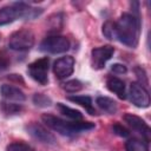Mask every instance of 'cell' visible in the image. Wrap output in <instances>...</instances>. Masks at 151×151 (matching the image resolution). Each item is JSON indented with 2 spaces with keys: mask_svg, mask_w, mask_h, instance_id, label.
Returning a JSON list of instances; mask_svg holds the SVG:
<instances>
[{
  "mask_svg": "<svg viewBox=\"0 0 151 151\" xmlns=\"http://www.w3.org/2000/svg\"><path fill=\"white\" fill-rule=\"evenodd\" d=\"M114 53V47L111 45H104L96 47L91 51V66L94 70H101L105 67L106 63L112 58Z\"/></svg>",
  "mask_w": 151,
  "mask_h": 151,
  "instance_id": "obj_7",
  "label": "cell"
},
{
  "mask_svg": "<svg viewBox=\"0 0 151 151\" xmlns=\"http://www.w3.org/2000/svg\"><path fill=\"white\" fill-rule=\"evenodd\" d=\"M71 42L70 40L59 34H51L47 35L39 45V50L46 53L57 54V53H64L70 50Z\"/></svg>",
  "mask_w": 151,
  "mask_h": 151,
  "instance_id": "obj_5",
  "label": "cell"
},
{
  "mask_svg": "<svg viewBox=\"0 0 151 151\" xmlns=\"http://www.w3.org/2000/svg\"><path fill=\"white\" fill-rule=\"evenodd\" d=\"M34 45V34L27 28L13 32L8 38V47L13 51L24 52L28 51Z\"/></svg>",
  "mask_w": 151,
  "mask_h": 151,
  "instance_id": "obj_4",
  "label": "cell"
},
{
  "mask_svg": "<svg viewBox=\"0 0 151 151\" xmlns=\"http://www.w3.org/2000/svg\"><path fill=\"white\" fill-rule=\"evenodd\" d=\"M0 94L7 101L12 100V101L21 103V101H25V99H26L25 93L19 87L13 86V85H8V84H5L0 87Z\"/></svg>",
  "mask_w": 151,
  "mask_h": 151,
  "instance_id": "obj_12",
  "label": "cell"
},
{
  "mask_svg": "<svg viewBox=\"0 0 151 151\" xmlns=\"http://www.w3.org/2000/svg\"><path fill=\"white\" fill-rule=\"evenodd\" d=\"M63 88L66 91V92H70V93H76L78 91H80L83 88V84L81 81H79L78 79H72V80H68L66 83L63 84Z\"/></svg>",
  "mask_w": 151,
  "mask_h": 151,
  "instance_id": "obj_21",
  "label": "cell"
},
{
  "mask_svg": "<svg viewBox=\"0 0 151 151\" xmlns=\"http://www.w3.org/2000/svg\"><path fill=\"white\" fill-rule=\"evenodd\" d=\"M103 34L105 38L112 40L116 39V24L111 20H107L104 25H103Z\"/></svg>",
  "mask_w": 151,
  "mask_h": 151,
  "instance_id": "obj_20",
  "label": "cell"
},
{
  "mask_svg": "<svg viewBox=\"0 0 151 151\" xmlns=\"http://www.w3.org/2000/svg\"><path fill=\"white\" fill-rule=\"evenodd\" d=\"M41 119L45 123V125H47L50 129H52L53 131H55L63 136H66V137H74L79 133L90 131L96 127L94 123H92V122H80V120L67 122V120H64V119H61L57 116L50 114V113L42 114Z\"/></svg>",
  "mask_w": 151,
  "mask_h": 151,
  "instance_id": "obj_2",
  "label": "cell"
},
{
  "mask_svg": "<svg viewBox=\"0 0 151 151\" xmlns=\"http://www.w3.org/2000/svg\"><path fill=\"white\" fill-rule=\"evenodd\" d=\"M6 151H34V149L24 142H13L7 145Z\"/></svg>",
  "mask_w": 151,
  "mask_h": 151,
  "instance_id": "obj_22",
  "label": "cell"
},
{
  "mask_svg": "<svg viewBox=\"0 0 151 151\" xmlns=\"http://www.w3.org/2000/svg\"><path fill=\"white\" fill-rule=\"evenodd\" d=\"M106 87H107L111 92L116 93L120 99H125V98H126L125 83H124L122 79H119V78H117V77H114V76L107 77V79H106Z\"/></svg>",
  "mask_w": 151,
  "mask_h": 151,
  "instance_id": "obj_13",
  "label": "cell"
},
{
  "mask_svg": "<svg viewBox=\"0 0 151 151\" xmlns=\"http://www.w3.org/2000/svg\"><path fill=\"white\" fill-rule=\"evenodd\" d=\"M123 119L132 130L139 132L143 136L145 142H147V143L150 142L151 130H150V126L145 123V120H143L140 117H138L136 114H132V113H125L123 116Z\"/></svg>",
  "mask_w": 151,
  "mask_h": 151,
  "instance_id": "obj_11",
  "label": "cell"
},
{
  "mask_svg": "<svg viewBox=\"0 0 151 151\" xmlns=\"http://www.w3.org/2000/svg\"><path fill=\"white\" fill-rule=\"evenodd\" d=\"M116 24V39L127 47L134 48L139 42L140 19L138 13H123Z\"/></svg>",
  "mask_w": 151,
  "mask_h": 151,
  "instance_id": "obj_1",
  "label": "cell"
},
{
  "mask_svg": "<svg viewBox=\"0 0 151 151\" xmlns=\"http://www.w3.org/2000/svg\"><path fill=\"white\" fill-rule=\"evenodd\" d=\"M126 151H149V143L144 139L131 138L125 143Z\"/></svg>",
  "mask_w": 151,
  "mask_h": 151,
  "instance_id": "obj_16",
  "label": "cell"
},
{
  "mask_svg": "<svg viewBox=\"0 0 151 151\" xmlns=\"http://www.w3.org/2000/svg\"><path fill=\"white\" fill-rule=\"evenodd\" d=\"M67 99H68L70 101H72V103H76V104L83 106L91 116H96V114H97V111H96L94 107H93L91 97H88V96H76V94H74V96H68Z\"/></svg>",
  "mask_w": 151,
  "mask_h": 151,
  "instance_id": "obj_14",
  "label": "cell"
},
{
  "mask_svg": "<svg viewBox=\"0 0 151 151\" xmlns=\"http://www.w3.org/2000/svg\"><path fill=\"white\" fill-rule=\"evenodd\" d=\"M112 131H113V133H116L119 137L126 138V137L130 136V131L125 126H123L122 124H119V123H116V124L112 125Z\"/></svg>",
  "mask_w": 151,
  "mask_h": 151,
  "instance_id": "obj_24",
  "label": "cell"
},
{
  "mask_svg": "<svg viewBox=\"0 0 151 151\" xmlns=\"http://www.w3.org/2000/svg\"><path fill=\"white\" fill-rule=\"evenodd\" d=\"M11 65V59L9 55L6 54L4 51H0V74L5 72Z\"/></svg>",
  "mask_w": 151,
  "mask_h": 151,
  "instance_id": "obj_25",
  "label": "cell"
},
{
  "mask_svg": "<svg viewBox=\"0 0 151 151\" xmlns=\"http://www.w3.org/2000/svg\"><path fill=\"white\" fill-rule=\"evenodd\" d=\"M74 64H76V60L71 55H64L58 58L52 66L55 78L59 80H63L70 77L74 71Z\"/></svg>",
  "mask_w": 151,
  "mask_h": 151,
  "instance_id": "obj_9",
  "label": "cell"
},
{
  "mask_svg": "<svg viewBox=\"0 0 151 151\" xmlns=\"http://www.w3.org/2000/svg\"><path fill=\"white\" fill-rule=\"evenodd\" d=\"M48 66H50V59L47 57H44L31 63L27 67V72L34 81L39 83L40 85H47Z\"/></svg>",
  "mask_w": 151,
  "mask_h": 151,
  "instance_id": "obj_6",
  "label": "cell"
},
{
  "mask_svg": "<svg viewBox=\"0 0 151 151\" xmlns=\"http://www.w3.org/2000/svg\"><path fill=\"white\" fill-rule=\"evenodd\" d=\"M134 73H136V76H137V78L139 79V83H138V84H140L142 86H144V87L146 88L149 81H147V76H146L144 68H142L140 66H137V67L134 68Z\"/></svg>",
  "mask_w": 151,
  "mask_h": 151,
  "instance_id": "obj_23",
  "label": "cell"
},
{
  "mask_svg": "<svg viewBox=\"0 0 151 151\" xmlns=\"http://www.w3.org/2000/svg\"><path fill=\"white\" fill-rule=\"evenodd\" d=\"M96 104L98 105V107L101 111H104V112H106L109 114H113L118 110L117 101L113 100L112 98H109V97H103V96L98 97L96 99Z\"/></svg>",
  "mask_w": 151,
  "mask_h": 151,
  "instance_id": "obj_15",
  "label": "cell"
},
{
  "mask_svg": "<svg viewBox=\"0 0 151 151\" xmlns=\"http://www.w3.org/2000/svg\"><path fill=\"white\" fill-rule=\"evenodd\" d=\"M33 103H34V105H37L39 107H47V106H51L52 99L44 93H34Z\"/></svg>",
  "mask_w": 151,
  "mask_h": 151,
  "instance_id": "obj_19",
  "label": "cell"
},
{
  "mask_svg": "<svg viewBox=\"0 0 151 151\" xmlns=\"http://www.w3.org/2000/svg\"><path fill=\"white\" fill-rule=\"evenodd\" d=\"M0 109L6 116L19 114L22 111V106L20 104H14V103H11V101H1L0 103Z\"/></svg>",
  "mask_w": 151,
  "mask_h": 151,
  "instance_id": "obj_18",
  "label": "cell"
},
{
  "mask_svg": "<svg viewBox=\"0 0 151 151\" xmlns=\"http://www.w3.org/2000/svg\"><path fill=\"white\" fill-rule=\"evenodd\" d=\"M111 71H112L113 73H116V74H125V73L127 72V68H126L125 65L117 63V64H113V65L111 66Z\"/></svg>",
  "mask_w": 151,
  "mask_h": 151,
  "instance_id": "obj_26",
  "label": "cell"
},
{
  "mask_svg": "<svg viewBox=\"0 0 151 151\" xmlns=\"http://www.w3.org/2000/svg\"><path fill=\"white\" fill-rule=\"evenodd\" d=\"M129 98H130V101L137 107L145 109L150 105V96H149L147 90L138 83L130 84Z\"/></svg>",
  "mask_w": 151,
  "mask_h": 151,
  "instance_id": "obj_10",
  "label": "cell"
},
{
  "mask_svg": "<svg viewBox=\"0 0 151 151\" xmlns=\"http://www.w3.org/2000/svg\"><path fill=\"white\" fill-rule=\"evenodd\" d=\"M57 107L60 111V113H63L67 118H71L73 120H80V119H83V114L80 113V111H78L76 109H72V107H70V106H67V105H65L63 103H58L57 104Z\"/></svg>",
  "mask_w": 151,
  "mask_h": 151,
  "instance_id": "obj_17",
  "label": "cell"
},
{
  "mask_svg": "<svg viewBox=\"0 0 151 151\" xmlns=\"http://www.w3.org/2000/svg\"><path fill=\"white\" fill-rule=\"evenodd\" d=\"M26 131L27 133L33 137L34 139L39 140L40 143L47 144V145H55L57 144V139L54 137V134L52 132H50L44 125L32 122L28 125H26Z\"/></svg>",
  "mask_w": 151,
  "mask_h": 151,
  "instance_id": "obj_8",
  "label": "cell"
},
{
  "mask_svg": "<svg viewBox=\"0 0 151 151\" xmlns=\"http://www.w3.org/2000/svg\"><path fill=\"white\" fill-rule=\"evenodd\" d=\"M42 11V8L33 7L26 2H13L0 8V26L8 25L18 19H34L39 17Z\"/></svg>",
  "mask_w": 151,
  "mask_h": 151,
  "instance_id": "obj_3",
  "label": "cell"
}]
</instances>
